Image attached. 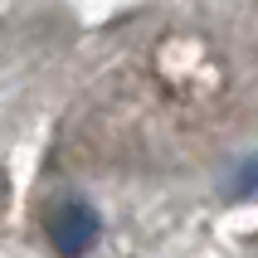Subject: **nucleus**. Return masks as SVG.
Listing matches in <instances>:
<instances>
[{
  "label": "nucleus",
  "mask_w": 258,
  "mask_h": 258,
  "mask_svg": "<svg viewBox=\"0 0 258 258\" xmlns=\"http://www.w3.org/2000/svg\"><path fill=\"white\" fill-rule=\"evenodd\" d=\"M98 234H102V219L88 200H58L44 215V239L54 244L58 258H83L98 244Z\"/></svg>",
  "instance_id": "f257e3e1"
}]
</instances>
